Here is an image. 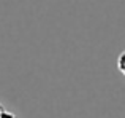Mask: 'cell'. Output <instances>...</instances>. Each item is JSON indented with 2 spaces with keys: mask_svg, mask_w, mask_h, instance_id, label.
<instances>
[{
  "mask_svg": "<svg viewBox=\"0 0 125 118\" xmlns=\"http://www.w3.org/2000/svg\"><path fill=\"white\" fill-rule=\"evenodd\" d=\"M117 69H119V72L125 77V50L119 54V58H117Z\"/></svg>",
  "mask_w": 125,
  "mask_h": 118,
  "instance_id": "6da1fadb",
  "label": "cell"
},
{
  "mask_svg": "<svg viewBox=\"0 0 125 118\" xmlns=\"http://www.w3.org/2000/svg\"><path fill=\"white\" fill-rule=\"evenodd\" d=\"M0 118H18L14 115L13 112H10V110H6V109H3V112L0 113Z\"/></svg>",
  "mask_w": 125,
  "mask_h": 118,
  "instance_id": "7a4b0ae2",
  "label": "cell"
},
{
  "mask_svg": "<svg viewBox=\"0 0 125 118\" xmlns=\"http://www.w3.org/2000/svg\"><path fill=\"white\" fill-rule=\"evenodd\" d=\"M3 109H5V107H3V105H2V104H0V113H2V112H3Z\"/></svg>",
  "mask_w": 125,
  "mask_h": 118,
  "instance_id": "3957f363",
  "label": "cell"
}]
</instances>
